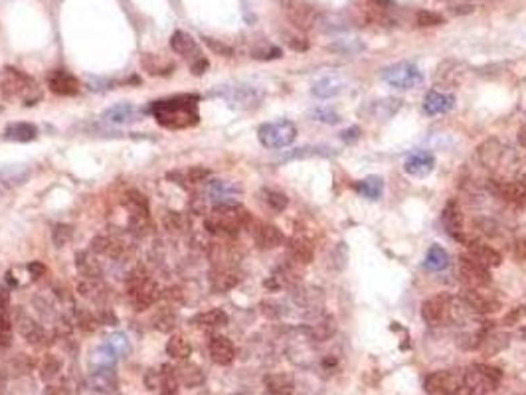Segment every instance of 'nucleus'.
<instances>
[{
  "instance_id": "5",
  "label": "nucleus",
  "mask_w": 526,
  "mask_h": 395,
  "mask_svg": "<svg viewBox=\"0 0 526 395\" xmlns=\"http://www.w3.org/2000/svg\"><path fill=\"white\" fill-rule=\"evenodd\" d=\"M257 138L265 148H285L297 138V127L291 121H275L265 123L257 129Z\"/></svg>"
},
{
  "instance_id": "16",
  "label": "nucleus",
  "mask_w": 526,
  "mask_h": 395,
  "mask_svg": "<svg viewBox=\"0 0 526 395\" xmlns=\"http://www.w3.org/2000/svg\"><path fill=\"white\" fill-rule=\"evenodd\" d=\"M48 87L54 95H60V97H72V95L79 93L77 77L70 74V72H65V70H54L48 75Z\"/></svg>"
},
{
  "instance_id": "31",
  "label": "nucleus",
  "mask_w": 526,
  "mask_h": 395,
  "mask_svg": "<svg viewBox=\"0 0 526 395\" xmlns=\"http://www.w3.org/2000/svg\"><path fill=\"white\" fill-rule=\"evenodd\" d=\"M461 77H463V65L453 62V60L441 63L438 67V74H435V79L443 86H457Z\"/></svg>"
},
{
  "instance_id": "32",
  "label": "nucleus",
  "mask_w": 526,
  "mask_h": 395,
  "mask_svg": "<svg viewBox=\"0 0 526 395\" xmlns=\"http://www.w3.org/2000/svg\"><path fill=\"white\" fill-rule=\"evenodd\" d=\"M28 176L30 168L26 164H10L0 170V182L6 186H20L28 180Z\"/></svg>"
},
{
  "instance_id": "47",
  "label": "nucleus",
  "mask_w": 526,
  "mask_h": 395,
  "mask_svg": "<svg viewBox=\"0 0 526 395\" xmlns=\"http://www.w3.org/2000/svg\"><path fill=\"white\" fill-rule=\"evenodd\" d=\"M13 338V322L6 314H0V348H6Z\"/></svg>"
},
{
  "instance_id": "56",
  "label": "nucleus",
  "mask_w": 526,
  "mask_h": 395,
  "mask_svg": "<svg viewBox=\"0 0 526 395\" xmlns=\"http://www.w3.org/2000/svg\"><path fill=\"white\" fill-rule=\"evenodd\" d=\"M518 140H520V145L526 148V127L520 129V133H518Z\"/></svg>"
},
{
  "instance_id": "55",
  "label": "nucleus",
  "mask_w": 526,
  "mask_h": 395,
  "mask_svg": "<svg viewBox=\"0 0 526 395\" xmlns=\"http://www.w3.org/2000/svg\"><path fill=\"white\" fill-rule=\"evenodd\" d=\"M438 2L449 4V6H453V8H459V6H469V0H438Z\"/></svg>"
},
{
  "instance_id": "22",
  "label": "nucleus",
  "mask_w": 526,
  "mask_h": 395,
  "mask_svg": "<svg viewBox=\"0 0 526 395\" xmlns=\"http://www.w3.org/2000/svg\"><path fill=\"white\" fill-rule=\"evenodd\" d=\"M210 356L216 364L220 366H228L232 364L235 358V348H233L232 340H228L226 336H216L210 340Z\"/></svg>"
},
{
  "instance_id": "34",
  "label": "nucleus",
  "mask_w": 526,
  "mask_h": 395,
  "mask_svg": "<svg viewBox=\"0 0 526 395\" xmlns=\"http://www.w3.org/2000/svg\"><path fill=\"white\" fill-rule=\"evenodd\" d=\"M141 65L150 75H167L174 72V63L167 62V60H162L160 56H155V54H145L143 60H141Z\"/></svg>"
},
{
  "instance_id": "58",
  "label": "nucleus",
  "mask_w": 526,
  "mask_h": 395,
  "mask_svg": "<svg viewBox=\"0 0 526 395\" xmlns=\"http://www.w3.org/2000/svg\"><path fill=\"white\" fill-rule=\"evenodd\" d=\"M0 196H2V194H0Z\"/></svg>"
},
{
  "instance_id": "41",
  "label": "nucleus",
  "mask_w": 526,
  "mask_h": 395,
  "mask_svg": "<svg viewBox=\"0 0 526 395\" xmlns=\"http://www.w3.org/2000/svg\"><path fill=\"white\" fill-rule=\"evenodd\" d=\"M91 383L95 389H111L115 385V376L109 368H98L91 376Z\"/></svg>"
},
{
  "instance_id": "13",
  "label": "nucleus",
  "mask_w": 526,
  "mask_h": 395,
  "mask_svg": "<svg viewBox=\"0 0 526 395\" xmlns=\"http://www.w3.org/2000/svg\"><path fill=\"white\" fill-rule=\"evenodd\" d=\"M145 383L150 392H159L160 395H174L178 392V378L169 366H162L160 370H148Z\"/></svg>"
},
{
  "instance_id": "54",
  "label": "nucleus",
  "mask_w": 526,
  "mask_h": 395,
  "mask_svg": "<svg viewBox=\"0 0 526 395\" xmlns=\"http://www.w3.org/2000/svg\"><path fill=\"white\" fill-rule=\"evenodd\" d=\"M8 303H10V293L4 287H0V309H6Z\"/></svg>"
},
{
  "instance_id": "39",
  "label": "nucleus",
  "mask_w": 526,
  "mask_h": 395,
  "mask_svg": "<svg viewBox=\"0 0 526 395\" xmlns=\"http://www.w3.org/2000/svg\"><path fill=\"white\" fill-rule=\"evenodd\" d=\"M261 200H263V204L273 211H283L289 206V198L285 196L283 192L270 190V188H263V190H261Z\"/></svg>"
},
{
  "instance_id": "12",
  "label": "nucleus",
  "mask_w": 526,
  "mask_h": 395,
  "mask_svg": "<svg viewBox=\"0 0 526 395\" xmlns=\"http://www.w3.org/2000/svg\"><path fill=\"white\" fill-rule=\"evenodd\" d=\"M461 298L465 300L467 307L477 314H493L501 309V300L489 293H485L483 289L467 287L465 291H461Z\"/></svg>"
},
{
  "instance_id": "40",
  "label": "nucleus",
  "mask_w": 526,
  "mask_h": 395,
  "mask_svg": "<svg viewBox=\"0 0 526 395\" xmlns=\"http://www.w3.org/2000/svg\"><path fill=\"white\" fill-rule=\"evenodd\" d=\"M196 322L200 326H208V328H218V326H226L228 324V314L222 309H212L202 312L196 316Z\"/></svg>"
},
{
  "instance_id": "35",
  "label": "nucleus",
  "mask_w": 526,
  "mask_h": 395,
  "mask_svg": "<svg viewBox=\"0 0 526 395\" xmlns=\"http://www.w3.org/2000/svg\"><path fill=\"white\" fill-rule=\"evenodd\" d=\"M447 265H449V253L438 243L429 247L428 255H426V267L429 271H443Z\"/></svg>"
},
{
  "instance_id": "27",
  "label": "nucleus",
  "mask_w": 526,
  "mask_h": 395,
  "mask_svg": "<svg viewBox=\"0 0 526 395\" xmlns=\"http://www.w3.org/2000/svg\"><path fill=\"white\" fill-rule=\"evenodd\" d=\"M171 48L172 51H176L178 56H184V58H188V56L198 58L200 56L194 38L190 36L188 32H183V30H176L171 36Z\"/></svg>"
},
{
  "instance_id": "10",
  "label": "nucleus",
  "mask_w": 526,
  "mask_h": 395,
  "mask_svg": "<svg viewBox=\"0 0 526 395\" xmlns=\"http://www.w3.org/2000/svg\"><path fill=\"white\" fill-rule=\"evenodd\" d=\"M459 275L463 279L467 287L473 289H483L490 283V273L485 265H481L475 257H471L469 253L459 257Z\"/></svg>"
},
{
  "instance_id": "28",
  "label": "nucleus",
  "mask_w": 526,
  "mask_h": 395,
  "mask_svg": "<svg viewBox=\"0 0 526 395\" xmlns=\"http://www.w3.org/2000/svg\"><path fill=\"white\" fill-rule=\"evenodd\" d=\"M402 109V101L400 99H380V101H372L370 105H368V111L370 115L374 117V119H380V121H384V119H392L396 113Z\"/></svg>"
},
{
  "instance_id": "4",
  "label": "nucleus",
  "mask_w": 526,
  "mask_h": 395,
  "mask_svg": "<svg viewBox=\"0 0 526 395\" xmlns=\"http://www.w3.org/2000/svg\"><path fill=\"white\" fill-rule=\"evenodd\" d=\"M477 156L483 166L490 170H501L504 166H514L518 162V154L514 148H509L501 138H489L477 147Z\"/></svg>"
},
{
  "instance_id": "2",
  "label": "nucleus",
  "mask_w": 526,
  "mask_h": 395,
  "mask_svg": "<svg viewBox=\"0 0 526 395\" xmlns=\"http://www.w3.org/2000/svg\"><path fill=\"white\" fill-rule=\"evenodd\" d=\"M252 223V216L244 206L230 202L218 204L206 218V229L216 235H235Z\"/></svg>"
},
{
  "instance_id": "21",
  "label": "nucleus",
  "mask_w": 526,
  "mask_h": 395,
  "mask_svg": "<svg viewBox=\"0 0 526 395\" xmlns=\"http://www.w3.org/2000/svg\"><path fill=\"white\" fill-rule=\"evenodd\" d=\"M443 225H445V232L463 241V213H461V208H459V202L457 200H451L445 210H443Z\"/></svg>"
},
{
  "instance_id": "11",
  "label": "nucleus",
  "mask_w": 526,
  "mask_h": 395,
  "mask_svg": "<svg viewBox=\"0 0 526 395\" xmlns=\"http://www.w3.org/2000/svg\"><path fill=\"white\" fill-rule=\"evenodd\" d=\"M449 307H451V295L441 293L428 298L421 305V319L429 326H441L445 321H449Z\"/></svg>"
},
{
  "instance_id": "46",
  "label": "nucleus",
  "mask_w": 526,
  "mask_h": 395,
  "mask_svg": "<svg viewBox=\"0 0 526 395\" xmlns=\"http://www.w3.org/2000/svg\"><path fill=\"white\" fill-rule=\"evenodd\" d=\"M311 117L315 119V121H320V123H329V124H337L341 121V115L339 113H334L332 109H327V107H318L315 111L311 113Z\"/></svg>"
},
{
  "instance_id": "48",
  "label": "nucleus",
  "mask_w": 526,
  "mask_h": 395,
  "mask_svg": "<svg viewBox=\"0 0 526 395\" xmlns=\"http://www.w3.org/2000/svg\"><path fill=\"white\" fill-rule=\"evenodd\" d=\"M93 247L98 249L99 253H105V255H111V257H115L119 253V245L113 239H107V237H98L93 241Z\"/></svg>"
},
{
  "instance_id": "25",
  "label": "nucleus",
  "mask_w": 526,
  "mask_h": 395,
  "mask_svg": "<svg viewBox=\"0 0 526 395\" xmlns=\"http://www.w3.org/2000/svg\"><path fill=\"white\" fill-rule=\"evenodd\" d=\"M218 95H222L226 101H230L233 105H240V107H252V105H256L257 99H259L256 91L249 89V87H226V89L218 91Z\"/></svg>"
},
{
  "instance_id": "9",
  "label": "nucleus",
  "mask_w": 526,
  "mask_h": 395,
  "mask_svg": "<svg viewBox=\"0 0 526 395\" xmlns=\"http://www.w3.org/2000/svg\"><path fill=\"white\" fill-rule=\"evenodd\" d=\"M157 296H159V289L147 275H143V273L131 275V279H129V298L135 305L137 310H145L147 307H150L157 300Z\"/></svg>"
},
{
  "instance_id": "26",
  "label": "nucleus",
  "mask_w": 526,
  "mask_h": 395,
  "mask_svg": "<svg viewBox=\"0 0 526 395\" xmlns=\"http://www.w3.org/2000/svg\"><path fill=\"white\" fill-rule=\"evenodd\" d=\"M344 89V79L341 77H323V79H318L313 83V89H311V93L318 99H331L334 95H339V93H343Z\"/></svg>"
},
{
  "instance_id": "36",
  "label": "nucleus",
  "mask_w": 526,
  "mask_h": 395,
  "mask_svg": "<svg viewBox=\"0 0 526 395\" xmlns=\"http://www.w3.org/2000/svg\"><path fill=\"white\" fill-rule=\"evenodd\" d=\"M210 176V170L206 168H200V166H192L188 170H178V172H171L169 178L172 180H178L183 184H198V182H204Z\"/></svg>"
},
{
  "instance_id": "57",
  "label": "nucleus",
  "mask_w": 526,
  "mask_h": 395,
  "mask_svg": "<svg viewBox=\"0 0 526 395\" xmlns=\"http://www.w3.org/2000/svg\"><path fill=\"white\" fill-rule=\"evenodd\" d=\"M48 395H61V394H60V392H56V389H49Z\"/></svg>"
},
{
  "instance_id": "45",
  "label": "nucleus",
  "mask_w": 526,
  "mask_h": 395,
  "mask_svg": "<svg viewBox=\"0 0 526 395\" xmlns=\"http://www.w3.org/2000/svg\"><path fill=\"white\" fill-rule=\"evenodd\" d=\"M443 16L438 13H431V10H419L417 13V26L421 28H428V26H440L443 24Z\"/></svg>"
},
{
  "instance_id": "19",
  "label": "nucleus",
  "mask_w": 526,
  "mask_h": 395,
  "mask_svg": "<svg viewBox=\"0 0 526 395\" xmlns=\"http://www.w3.org/2000/svg\"><path fill=\"white\" fill-rule=\"evenodd\" d=\"M254 241L259 249H275L285 241V235L277 227L271 223H256L254 227Z\"/></svg>"
},
{
  "instance_id": "6",
  "label": "nucleus",
  "mask_w": 526,
  "mask_h": 395,
  "mask_svg": "<svg viewBox=\"0 0 526 395\" xmlns=\"http://www.w3.org/2000/svg\"><path fill=\"white\" fill-rule=\"evenodd\" d=\"M382 79L388 86L398 87V89H414L424 83V74L419 72L416 63L398 62L382 70Z\"/></svg>"
},
{
  "instance_id": "37",
  "label": "nucleus",
  "mask_w": 526,
  "mask_h": 395,
  "mask_svg": "<svg viewBox=\"0 0 526 395\" xmlns=\"http://www.w3.org/2000/svg\"><path fill=\"white\" fill-rule=\"evenodd\" d=\"M167 352H169V356H172L174 360H186L190 354H192V346L190 342L184 338V336H172L171 340H169V344H167Z\"/></svg>"
},
{
  "instance_id": "42",
  "label": "nucleus",
  "mask_w": 526,
  "mask_h": 395,
  "mask_svg": "<svg viewBox=\"0 0 526 395\" xmlns=\"http://www.w3.org/2000/svg\"><path fill=\"white\" fill-rule=\"evenodd\" d=\"M18 328H20V332H22V336H24L28 342H34V344H38V342L44 338L42 328H40L34 321H28V319H24V321H20Z\"/></svg>"
},
{
  "instance_id": "53",
  "label": "nucleus",
  "mask_w": 526,
  "mask_h": 395,
  "mask_svg": "<svg viewBox=\"0 0 526 395\" xmlns=\"http://www.w3.org/2000/svg\"><path fill=\"white\" fill-rule=\"evenodd\" d=\"M28 271L32 273V277H34V279H40V277H42V275L46 273V267H44L42 263H38V261H36V263H30V265H28Z\"/></svg>"
},
{
  "instance_id": "7",
  "label": "nucleus",
  "mask_w": 526,
  "mask_h": 395,
  "mask_svg": "<svg viewBox=\"0 0 526 395\" xmlns=\"http://www.w3.org/2000/svg\"><path fill=\"white\" fill-rule=\"evenodd\" d=\"M463 385V373L457 370H438L431 371L426 382L424 389L428 395H457V392Z\"/></svg>"
},
{
  "instance_id": "14",
  "label": "nucleus",
  "mask_w": 526,
  "mask_h": 395,
  "mask_svg": "<svg viewBox=\"0 0 526 395\" xmlns=\"http://www.w3.org/2000/svg\"><path fill=\"white\" fill-rule=\"evenodd\" d=\"M490 190L502 200L526 206V180H490Z\"/></svg>"
},
{
  "instance_id": "51",
  "label": "nucleus",
  "mask_w": 526,
  "mask_h": 395,
  "mask_svg": "<svg viewBox=\"0 0 526 395\" xmlns=\"http://www.w3.org/2000/svg\"><path fill=\"white\" fill-rule=\"evenodd\" d=\"M513 255L516 261H526V237H520L514 241Z\"/></svg>"
},
{
  "instance_id": "20",
  "label": "nucleus",
  "mask_w": 526,
  "mask_h": 395,
  "mask_svg": "<svg viewBox=\"0 0 526 395\" xmlns=\"http://www.w3.org/2000/svg\"><path fill=\"white\" fill-rule=\"evenodd\" d=\"M206 194L216 204H230L238 194H242V186L233 184L230 180H212L206 186Z\"/></svg>"
},
{
  "instance_id": "52",
  "label": "nucleus",
  "mask_w": 526,
  "mask_h": 395,
  "mask_svg": "<svg viewBox=\"0 0 526 395\" xmlns=\"http://www.w3.org/2000/svg\"><path fill=\"white\" fill-rule=\"evenodd\" d=\"M525 314H526V307H518V309H514L513 312H509V314H506L504 324H509V326H511V324H514V322L518 321L520 316H525Z\"/></svg>"
},
{
  "instance_id": "44",
  "label": "nucleus",
  "mask_w": 526,
  "mask_h": 395,
  "mask_svg": "<svg viewBox=\"0 0 526 395\" xmlns=\"http://www.w3.org/2000/svg\"><path fill=\"white\" fill-rule=\"evenodd\" d=\"M107 344L117 352V356H123V354H129V350H131V346H129V338L121 332H115L111 334L109 338H107Z\"/></svg>"
},
{
  "instance_id": "49",
  "label": "nucleus",
  "mask_w": 526,
  "mask_h": 395,
  "mask_svg": "<svg viewBox=\"0 0 526 395\" xmlns=\"http://www.w3.org/2000/svg\"><path fill=\"white\" fill-rule=\"evenodd\" d=\"M204 42H206V46H208L212 51H216V54H220V56H232L233 49L232 46H228V44H224V42H218V40H214V38H204Z\"/></svg>"
},
{
  "instance_id": "38",
  "label": "nucleus",
  "mask_w": 526,
  "mask_h": 395,
  "mask_svg": "<svg viewBox=\"0 0 526 395\" xmlns=\"http://www.w3.org/2000/svg\"><path fill=\"white\" fill-rule=\"evenodd\" d=\"M115 360H117V352L107 342L91 352V364L98 368H111L115 364Z\"/></svg>"
},
{
  "instance_id": "8",
  "label": "nucleus",
  "mask_w": 526,
  "mask_h": 395,
  "mask_svg": "<svg viewBox=\"0 0 526 395\" xmlns=\"http://www.w3.org/2000/svg\"><path fill=\"white\" fill-rule=\"evenodd\" d=\"M281 8L287 20L297 30H311L318 22V13L305 0H281Z\"/></svg>"
},
{
  "instance_id": "17",
  "label": "nucleus",
  "mask_w": 526,
  "mask_h": 395,
  "mask_svg": "<svg viewBox=\"0 0 526 395\" xmlns=\"http://www.w3.org/2000/svg\"><path fill=\"white\" fill-rule=\"evenodd\" d=\"M433 168H435V156L429 150H416L404 162L405 174L414 178H424L433 172Z\"/></svg>"
},
{
  "instance_id": "15",
  "label": "nucleus",
  "mask_w": 526,
  "mask_h": 395,
  "mask_svg": "<svg viewBox=\"0 0 526 395\" xmlns=\"http://www.w3.org/2000/svg\"><path fill=\"white\" fill-rule=\"evenodd\" d=\"M32 89H34V81L26 74H22L20 70H16V67H6L4 70V75H2V93L6 97L24 95V93L32 91Z\"/></svg>"
},
{
  "instance_id": "50",
  "label": "nucleus",
  "mask_w": 526,
  "mask_h": 395,
  "mask_svg": "<svg viewBox=\"0 0 526 395\" xmlns=\"http://www.w3.org/2000/svg\"><path fill=\"white\" fill-rule=\"evenodd\" d=\"M254 58H257V60H275V58H281V49L275 48V46L254 49Z\"/></svg>"
},
{
  "instance_id": "29",
  "label": "nucleus",
  "mask_w": 526,
  "mask_h": 395,
  "mask_svg": "<svg viewBox=\"0 0 526 395\" xmlns=\"http://www.w3.org/2000/svg\"><path fill=\"white\" fill-rule=\"evenodd\" d=\"M38 136L36 124L32 123H10L4 129V138L14 143H30Z\"/></svg>"
},
{
  "instance_id": "1",
  "label": "nucleus",
  "mask_w": 526,
  "mask_h": 395,
  "mask_svg": "<svg viewBox=\"0 0 526 395\" xmlns=\"http://www.w3.org/2000/svg\"><path fill=\"white\" fill-rule=\"evenodd\" d=\"M198 101L200 97L194 93H183L174 97L159 99L150 105V113L157 119V123L164 129L180 131V129H190L200 121V111H198Z\"/></svg>"
},
{
  "instance_id": "24",
  "label": "nucleus",
  "mask_w": 526,
  "mask_h": 395,
  "mask_svg": "<svg viewBox=\"0 0 526 395\" xmlns=\"http://www.w3.org/2000/svg\"><path fill=\"white\" fill-rule=\"evenodd\" d=\"M467 253H469L471 257H475L481 265H485L487 269H490V267H499L502 263L501 251H497L495 247L485 245V243H471Z\"/></svg>"
},
{
  "instance_id": "3",
  "label": "nucleus",
  "mask_w": 526,
  "mask_h": 395,
  "mask_svg": "<svg viewBox=\"0 0 526 395\" xmlns=\"http://www.w3.org/2000/svg\"><path fill=\"white\" fill-rule=\"evenodd\" d=\"M501 371L493 366L477 364L463 373V385L457 395H487L501 382Z\"/></svg>"
},
{
  "instance_id": "18",
  "label": "nucleus",
  "mask_w": 526,
  "mask_h": 395,
  "mask_svg": "<svg viewBox=\"0 0 526 395\" xmlns=\"http://www.w3.org/2000/svg\"><path fill=\"white\" fill-rule=\"evenodd\" d=\"M453 107H455V97L451 93H443V91H438V89H431L424 97V113L429 115V117L445 115V113L451 111Z\"/></svg>"
},
{
  "instance_id": "23",
  "label": "nucleus",
  "mask_w": 526,
  "mask_h": 395,
  "mask_svg": "<svg viewBox=\"0 0 526 395\" xmlns=\"http://www.w3.org/2000/svg\"><path fill=\"white\" fill-rule=\"evenodd\" d=\"M143 117V113L137 109L133 103H117L103 111V119L109 123H131Z\"/></svg>"
},
{
  "instance_id": "33",
  "label": "nucleus",
  "mask_w": 526,
  "mask_h": 395,
  "mask_svg": "<svg viewBox=\"0 0 526 395\" xmlns=\"http://www.w3.org/2000/svg\"><path fill=\"white\" fill-rule=\"evenodd\" d=\"M287 247H289V255H291L297 263H303V265H307V263H311L313 257H315V249H313V245H311L307 239H299V237H295V239L289 241V245Z\"/></svg>"
},
{
  "instance_id": "43",
  "label": "nucleus",
  "mask_w": 526,
  "mask_h": 395,
  "mask_svg": "<svg viewBox=\"0 0 526 395\" xmlns=\"http://www.w3.org/2000/svg\"><path fill=\"white\" fill-rule=\"evenodd\" d=\"M238 281H240V279H238V275L232 271H226V269L218 273V275L212 279V283H214V289H216V291H230L232 287L238 284Z\"/></svg>"
},
{
  "instance_id": "30",
  "label": "nucleus",
  "mask_w": 526,
  "mask_h": 395,
  "mask_svg": "<svg viewBox=\"0 0 526 395\" xmlns=\"http://www.w3.org/2000/svg\"><path fill=\"white\" fill-rule=\"evenodd\" d=\"M355 190L358 196L376 202V200L382 196V192H384V180H382L380 176H368L364 180H358V182H356Z\"/></svg>"
}]
</instances>
